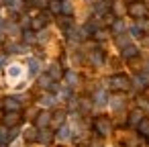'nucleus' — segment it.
Wrapping results in <instances>:
<instances>
[{
  "label": "nucleus",
  "instance_id": "obj_1",
  "mask_svg": "<svg viewBox=\"0 0 149 147\" xmlns=\"http://www.w3.org/2000/svg\"><path fill=\"white\" fill-rule=\"evenodd\" d=\"M110 86L114 90H129L131 88V82L125 76H114V78H110Z\"/></svg>",
  "mask_w": 149,
  "mask_h": 147
},
{
  "label": "nucleus",
  "instance_id": "obj_2",
  "mask_svg": "<svg viewBox=\"0 0 149 147\" xmlns=\"http://www.w3.org/2000/svg\"><path fill=\"white\" fill-rule=\"evenodd\" d=\"M94 129H96L102 137H106V135L110 133V123H108L106 118H96V121H94Z\"/></svg>",
  "mask_w": 149,
  "mask_h": 147
},
{
  "label": "nucleus",
  "instance_id": "obj_3",
  "mask_svg": "<svg viewBox=\"0 0 149 147\" xmlns=\"http://www.w3.org/2000/svg\"><path fill=\"white\" fill-rule=\"evenodd\" d=\"M6 74H8V80H19L23 76V68L19 63H13V65L6 68Z\"/></svg>",
  "mask_w": 149,
  "mask_h": 147
},
{
  "label": "nucleus",
  "instance_id": "obj_4",
  "mask_svg": "<svg viewBox=\"0 0 149 147\" xmlns=\"http://www.w3.org/2000/svg\"><path fill=\"white\" fill-rule=\"evenodd\" d=\"M129 15L131 17H143L145 15V4H141V2H133L131 6H129Z\"/></svg>",
  "mask_w": 149,
  "mask_h": 147
},
{
  "label": "nucleus",
  "instance_id": "obj_5",
  "mask_svg": "<svg viewBox=\"0 0 149 147\" xmlns=\"http://www.w3.org/2000/svg\"><path fill=\"white\" fill-rule=\"evenodd\" d=\"M141 121H143V110H141V108L131 110V114H129V123H131V125H139Z\"/></svg>",
  "mask_w": 149,
  "mask_h": 147
},
{
  "label": "nucleus",
  "instance_id": "obj_6",
  "mask_svg": "<svg viewBox=\"0 0 149 147\" xmlns=\"http://www.w3.org/2000/svg\"><path fill=\"white\" fill-rule=\"evenodd\" d=\"M4 106H6V110L19 112V108H21V102H19L17 98H6V100H4Z\"/></svg>",
  "mask_w": 149,
  "mask_h": 147
},
{
  "label": "nucleus",
  "instance_id": "obj_7",
  "mask_svg": "<svg viewBox=\"0 0 149 147\" xmlns=\"http://www.w3.org/2000/svg\"><path fill=\"white\" fill-rule=\"evenodd\" d=\"M19 123V112H8L6 116H4V125L6 127H15Z\"/></svg>",
  "mask_w": 149,
  "mask_h": 147
},
{
  "label": "nucleus",
  "instance_id": "obj_8",
  "mask_svg": "<svg viewBox=\"0 0 149 147\" xmlns=\"http://www.w3.org/2000/svg\"><path fill=\"white\" fill-rule=\"evenodd\" d=\"M49 121H51V114H49V112H41V114H39V118H37V127H41V129H43V127H47V125H49Z\"/></svg>",
  "mask_w": 149,
  "mask_h": 147
},
{
  "label": "nucleus",
  "instance_id": "obj_9",
  "mask_svg": "<svg viewBox=\"0 0 149 147\" xmlns=\"http://www.w3.org/2000/svg\"><path fill=\"white\" fill-rule=\"evenodd\" d=\"M59 76H61L59 65H57V63H51V68H49V78H51V80H57Z\"/></svg>",
  "mask_w": 149,
  "mask_h": 147
},
{
  "label": "nucleus",
  "instance_id": "obj_10",
  "mask_svg": "<svg viewBox=\"0 0 149 147\" xmlns=\"http://www.w3.org/2000/svg\"><path fill=\"white\" fill-rule=\"evenodd\" d=\"M41 143H49L51 141V131H47V129H41V133H39V137H37Z\"/></svg>",
  "mask_w": 149,
  "mask_h": 147
},
{
  "label": "nucleus",
  "instance_id": "obj_11",
  "mask_svg": "<svg viewBox=\"0 0 149 147\" xmlns=\"http://www.w3.org/2000/svg\"><path fill=\"white\" fill-rule=\"evenodd\" d=\"M61 6H63V2H59V0H51V2H49V8H51V13H55V15L61 13Z\"/></svg>",
  "mask_w": 149,
  "mask_h": 147
},
{
  "label": "nucleus",
  "instance_id": "obj_12",
  "mask_svg": "<svg viewBox=\"0 0 149 147\" xmlns=\"http://www.w3.org/2000/svg\"><path fill=\"white\" fill-rule=\"evenodd\" d=\"M123 55H125V57H135V55H137V47H135V45H127V47L123 49Z\"/></svg>",
  "mask_w": 149,
  "mask_h": 147
},
{
  "label": "nucleus",
  "instance_id": "obj_13",
  "mask_svg": "<svg viewBox=\"0 0 149 147\" xmlns=\"http://www.w3.org/2000/svg\"><path fill=\"white\" fill-rule=\"evenodd\" d=\"M139 133H141V135H145V137H149V121H145V118H143V121L139 123Z\"/></svg>",
  "mask_w": 149,
  "mask_h": 147
},
{
  "label": "nucleus",
  "instance_id": "obj_14",
  "mask_svg": "<svg viewBox=\"0 0 149 147\" xmlns=\"http://www.w3.org/2000/svg\"><path fill=\"white\" fill-rule=\"evenodd\" d=\"M37 137H39L37 129H27V131H25V139H27V141H35Z\"/></svg>",
  "mask_w": 149,
  "mask_h": 147
},
{
  "label": "nucleus",
  "instance_id": "obj_15",
  "mask_svg": "<svg viewBox=\"0 0 149 147\" xmlns=\"http://www.w3.org/2000/svg\"><path fill=\"white\" fill-rule=\"evenodd\" d=\"M65 80H68L70 86H76V84H78V76H76L74 72H68V74H65Z\"/></svg>",
  "mask_w": 149,
  "mask_h": 147
},
{
  "label": "nucleus",
  "instance_id": "obj_16",
  "mask_svg": "<svg viewBox=\"0 0 149 147\" xmlns=\"http://www.w3.org/2000/svg\"><path fill=\"white\" fill-rule=\"evenodd\" d=\"M29 70H31V74L35 76V74L39 72V61H37V59H29Z\"/></svg>",
  "mask_w": 149,
  "mask_h": 147
},
{
  "label": "nucleus",
  "instance_id": "obj_17",
  "mask_svg": "<svg viewBox=\"0 0 149 147\" xmlns=\"http://www.w3.org/2000/svg\"><path fill=\"white\" fill-rule=\"evenodd\" d=\"M57 137H59V139H61V141H65V139H68V137H70V129H68V127H65V125H63V127H61V129H59V133H57Z\"/></svg>",
  "mask_w": 149,
  "mask_h": 147
},
{
  "label": "nucleus",
  "instance_id": "obj_18",
  "mask_svg": "<svg viewBox=\"0 0 149 147\" xmlns=\"http://www.w3.org/2000/svg\"><path fill=\"white\" fill-rule=\"evenodd\" d=\"M112 29H114V33H123L125 31V23L123 21H114L112 23Z\"/></svg>",
  "mask_w": 149,
  "mask_h": 147
},
{
  "label": "nucleus",
  "instance_id": "obj_19",
  "mask_svg": "<svg viewBox=\"0 0 149 147\" xmlns=\"http://www.w3.org/2000/svg\"><path fill=\"white\" fill-rule=\"evenodd\" d=\"M92 63H94V65H100V63H102V53H100V51L92 53Z\"/></svg>",
  "mask_w": 149,
  "mask_h": 147
},
{
  "label": "nucleus",
  "instance_id": "obj_20",
  "mask_svg": "<svg viewBox=\"0 0 149 147\" xmlns=\"http://www.w3.org/2000/svg\"><path fill=\"white\" fill-rule=\"evenodd\" d=\"M104 102H106V94H104V92L100 90V92L96 94V104H98V106H102Z\"/></svg>",
  "mask_w": 149,
  "mask_h": 147
},
{
  "label": "nucleus",
  "instance_id": "obj_21",
  "mask_svg": "<svg viewBox=\"0 0 149 147\" xmlns=\"http://www.w3.org/2000/svg\"><path fill=\"white\" fill-rule=\"evenodd\" d=\"M63 121H65V114H63V112H57V114L53 116V123H55V125H61V127H63Z\"/></svg>",
  "mask_w": 149,
  "mask_h": 147
},
{
  "label": "nucleus",
  "instance_id": "obj_22",
  "mask_svg": "<svg viewBox=\"0 0 149 147\" xmlns=\"http://www.w3.org/2000/svg\"><path fill=\"white\" fill-rule=\"evenodd\" d=\"M61 13H63V15H72V2H68V0H65L63 6H61Z\"/></svg>",
  "mask_w": 149,
  "mask_h": 147
},
{
  "label": "nucleus",
  "instance_id": "obj_23",
  "mask_svg": "<svg viewBox=\"0 0 149 147\" xmlns=\"http://www.w3.org/2000/svg\"><path fill=\"white\" fill-rule=\"evenodd\" d=\"M43 25H45V19H43V17H39V19L33 21V29H41Z\"/></svg>",
  "mask_w": 149,
  "mask_h": 147
},
{
  "label": "nucleus",
  "instance_id": "obj_24",
  "mask_svg": "<svg viewBox=\"0 0 149 147\" xmlns=\"http://www.w3.org/2000/svg\"><path fill=\"white\" fill-rule=\"evenodd\" d=\"M10 8H13V10H21V8H23V0H13V2H10Z\"/></svg>",
  "mask_w": 149,
  "mask_h": 147
},
{
  "label": "nucleus",
  "instance_id": "obj_25",
  "mask_svg": "<svg viewBox=\"0 0 149 147\" xmlns=\"http://www.w3.org/2000/svg\"><path fill=\"white\" fill-rule=\"evenodd\" d=\"M25 41H27V43H35V35H33L31 31H25Z\"/></svg>",
  "mask_w": 149,
  "mask_h": 147
},
{
  "label": "nucleus",
  "instance_id": "obj_26",
  "mask_svg": "<svg viewBox=\"0 0 149 147\" xmlns=\"http://www.w3.org/2000/svg\"><path fill=\"white\" fill-rule=\"evenodd\" d=\"M51 104H53V98H51V96L41 98V106H51Z\"/></svg>",
  "mask_w": 149,
  "mask_h": 147
},
{
  "label": "nucleus",
  "instance_id": "obj_27",
  "mask_svg": "<svg viewBox=\"0 0 149 147\" xmlns=\"http://www.w3.org/2000/svg\"><path fill=\"white\" fill-rule=\"evenodd\" d=\"M39 84H41V86H49V84H51V78H49V76H45V78H41V80H39Z\"/></svg>",
  "mask_w": 149,
  "mask_h": 147
},
{
  "label": "nucleus",
  "instance_id": "obj_28",
  "mask_svg": "<svg viewBox=\"0 0 149 147\" xmlns=\"http://www.w3.org/2000/svg\"><path fill=\"white\" fill-rule=\"evenodd\" d=\"M96 39H98V41H104V39H106V33H104V31H96Z\"/></svg>",
  "mask_w": 149,
  "mask_h": 147
},
{
  "label": "nucleus",
  "instance_id": "obj_29",
  "mask_svg": "<svg viewBox=\"0 0 149 147\" xmlns=\"http://www.w3.org/2000/svg\"><path fill=\"white\" fill-rule=\"evenodd\" d=\"M127 43H129V41H127V37H118V45H120L123 49L127 47Z\"/></svg>",
  "mask_w": 149,
  "mask_h": 147
},
{
  "label": "nucleus",
  "instance_id": "obj_30",
  "mask_svg": "<svg viewBox=\"0 0 149 147\" xmlns=\"http://www.w3.org/2000/svg\"><path fill=\"white\" fill-rule=\"evenodd\" d=\"M112 102H114V104H112V106H114V108H120V102H123V100H120V98H114V100H112Z\"/></svg>",
  "mask_w": 149,
  "mask_h": 147
},
{
  "label": "nucleus",
  "instance_id": "obj_31",
  "mask_svg": "<svg viewBox=\"0 0 149 147\" xmlns=\"http://www.w3.org/2000/svg\"><path fill=\"white\" fill-rule=\"evenodd\" d=\"M2 29H4V25H2V21H0V31H2Z\"/></svg>",
  "mask_w": 149,
  "mask_h": 147
}]
</instances>
